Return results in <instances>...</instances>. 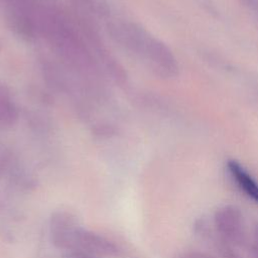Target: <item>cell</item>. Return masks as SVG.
I'll use <instances>...</instances> for the list:
<instances>
[{"instance_id": "obj_1", "label": "cell", "mask_w": 258, "mask_h": 258, "mask_svg": "<svg viewBox=\"0 0 258 258\" xmlns=\"http://www.w3.org/2000/svg\"><path fill=\"white\" fill-rule=\"evenodd\" d=\"M107 27L111 37L119 45L138 56L158 74L166 76L174 70L170 51L138 24L128 20H111Z\"/></svg>"}, {"instance_id": "obj_2", "label": "cell", "mask_w": 258, "mask_h": 258, "mask_svg": "<svg viewBox=\"0 0 258 258\" xmlns=\"http://www.w3.org/2000/svg\"><path fill=\"white\" fill-rule=\"evenodd\" d=\"M214 226L219 237L232 246L246 244V228L241 210L234 205H225L214 214Z\"/></svg>"}, {"instance_id": "obj_3", "label": "cell", "mask_w": 258, "mask_h": 258, "mask_svg": "<svg viewBox=\"0 0 258 258\" xmlns=\"http://www.w3.org/2000/svg\"><path fill=\"white\" fill-rule=\"evenodd\" d=\"M80 227L68 212H55L49 219V237L53 246L68 251L74 248L75 237Z\"/></svg>"}, {"instance_id": "obj_4", "label": "cell", "mask_w": 258, "mask_h": 258, "mask_svg": "<svg viewBox=\"0 0 258 258\" xmlns=\"http://www.w3.org/2000/svg\"><path fill=\"white\" fill-rule=\"evenodd\" d=\"M74 249L82 250L97 257L113 256L118 252L117 246L102 235L79 228L75 237Z\"/></svg>"}, {"instance_id": "obj_5", "label": "cell", "mask_w": 258, "mask_h": 258, "mask_svg": "<svg viewBox=\"0 0 258 258\" xmlns=\"http://www.w3.org/2000/svg\"><path fill=\"white\" fill-rule=\"evenodd\" d=\"M228 171L240 190L251 201L258 204V181L248 172V170L236 160H229Z\"/></svg>"}, {"instance_id": "obj_6", "label": "cell", "mask_w": 258, "mask_h": 258, "mask_svg": "<svg viewBox=\"0 0 258 258\" xmlns=\"http://www.w3.org/2000/svg\"><path fill=\"white\" fill-rule=\"evenodd\" d=\"M18 111L14 103L3 92H0V126L10 127L16 123Z\"/></svg>"}, {"instance_id": "obj_7", "label": "cell", "mask_w": 258, "mask_h": 258, "mask_svg": "<svg viewBox=\"0 0 258 258\" xmlns=\"http://www.w3.org/2000/svg\"><path fill=\"white\" fill-rule=\"evenodd\" d=\"M62 258H100L82 250H68L62 254Z\"/></svg>"}, {"instance_id": "obj_8", "label": "cell", "mask_w": 258, "mask_h": 258, "mask_svg": "<svg viewBox=\"0 0 258 258\" xmlns=\"http://www.w3.org/2000/svg\"><path fill=\"white\" fill-rule=\"evenodd\" d=\"M251 245L258 247V223H256V224L254 225V227H253Z\"/></svg>"}, {"instance_id": "obj_9", "label": "cell", "mask_w": 258, "mask_h": 258, "mask_svg": "<svg viewBox=\"0 0 258 258\" xmlns=\"http://www.w3.org/2000/svg\"><path fill=\"white\" fill-rule=\"evenodd\" d=\"M184 258H212L206 254H201V253H191L186 255Z\"/></svg>"}, {"instance_id": "obj_10", "label": "cell", "mask_w": 258, "mask_h": 258, "mask_svg": "<svg viewBox=\"0 0 258 258\" xmlns=\"http://www.w3.org/2000/svg\"><path fill=\"white\" fill-rule=\"evenodd\" d=\"M250 253H251V258H258V247L250 245Z\"/></svg>"}, {"instance_id": "obj_11", "label": "cell", "mask_w": 258, "mask_h": 258, "mask_svg": "<svg viewBox=\"0 0 258 258\" xmlns=\"http://www.w3.org/2000/svg\"><path fill=\"white\" fill-rule=\"evenodd\" d=\"M5 168V162H3V160H0V177L3 173V169Z\"/></svg>"}]
</instances>
